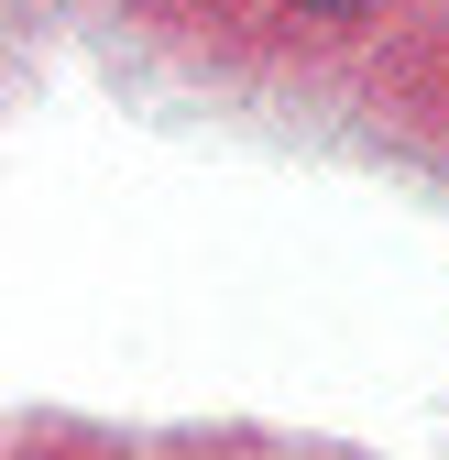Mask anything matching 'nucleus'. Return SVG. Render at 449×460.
<instances>
[{
    "mask_svg": "<svg viewBox=\"0 0 449 460\" xmlns=\"http://www.w3.org/2000/svg\"><path fill=\"white\" fill-rule=\"evenodd\" d=\"M307 12H329V22H362V12H383V0H307Z\"/></svg>",
    "mask_w": 449,
    "mask_h": 460,
    "instance_id": "nucleus-1",
    "label": "nucleus"
}]
</instances>
